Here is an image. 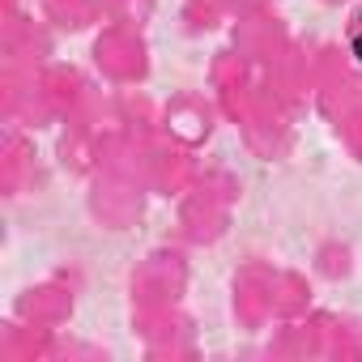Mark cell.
Instances as JSON below:
<instances>
[{
  "mask_svg": "<svg viewBox=\"0 0 362 362\" xmlns=\"http://www.w3.org/2000/svg\"><path fill=\"white\" fill-rule=\"evenodd\" d=\"M349 52H354V60L362 64V9H358L354 22H349Z\"/></svg>",
  "mask_w": 362,
  "mask_h": 362,
  "instance_id": "obj_1",
  "label": "cell"
}]
</instances>
